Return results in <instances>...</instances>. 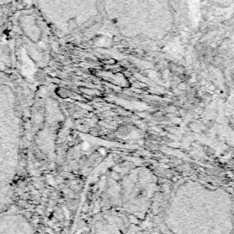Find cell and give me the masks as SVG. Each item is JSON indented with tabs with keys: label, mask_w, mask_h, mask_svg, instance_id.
<instances>
[{
	"label": "cell",
	"mask_w": 234,
	"mask_h": 234,
	"mask_svg": "<svg viewBox=\"0 0 234 234\" xmlns=\"http://www.w3.org/2000/svg\"><path fill=\"white\" fill-rule=\"evenodd\" d=\"M0 234H34V229L22 214L7 211L1 214Z\"/></svg>",
	"instance_id": "2"
},
{
	"label": "cell",
	"mask_w": 234,
	"mask_h": 234,
	"mask_svg": "<svg viewBox=\"0 0 234 234\" xmlns=\"http://www.w3.org/2000/svg\"><path fill=\"white\" fill-rule=\"evenodd\" d=\"M140 234H166L160 231H157V230H149V231H146Z\"/></svg>",
	"instance_id": "3"
},
{
	"label": "cell",
	"mask_w": 234,
	"mask_h": 234,
	"mask_svg": "<svg viewBox=\"0 0 234 234\" xmlns=\"http://www.w3.org/2000/svg\"><path fill=\"white\" fill-rule=\"evenodd\" d=\"M169 234H234V199L225 189L188 181L165 212Z\"/></svg>",
	"instance_id": "1"
}]
</instances>
